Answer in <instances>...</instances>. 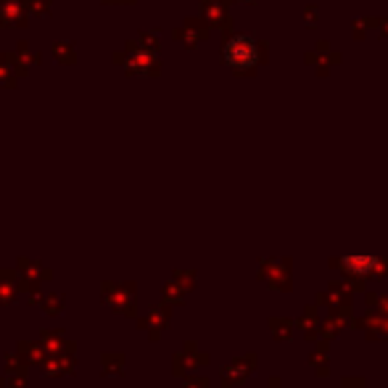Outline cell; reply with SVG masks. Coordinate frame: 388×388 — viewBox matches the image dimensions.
<instances>
[{
  "mask_svg": "<svg viewBox=\"0 0 388 388\" xmlns=\"http://www.w3.org/2000/svg\"><path fill=\"white\" fill-rule=\"evenodd\" d=\"M262 272H259V280H267L275 291H293V278H291V262L288 259H280V262H264L262 264Z\"/></svg>",
  "mask_w": 388,
  "mask_h": 388,
  "instance_id": "obj_1",
  "label": "cell"
},
{
  "mask_svg": "<svg viewBox=\"0 0 388 388\" xmlns=\"http://www.w3.org/2000/svg\"><path fill=\"white\" fill-rule=\"evenodd\" d=\"M351 285L349 280H341V283H330L328 291L317 293L314 299V307H328V309H338V307H351Z\"/></svg>",
  "mask_w": 388,
  "mask_h": 388,
  "instance_id": "obj_2",
  "label": "cell"
},
{
  "mask_svg": "<svg viewBox=\"0 0 388 388\" xmlns=\"http://www.w3.org/2000/svg\"><path fill=\"white\" fill-rule=\"evenodd\" d=\"M351 325H357V328L365 330V336H367L370 341H388V317L380 312H375V309H367L365 317H354Z\"/></svg>",
  "mask_w": 388,
  "mask_h": 388,
  "instance_id": "obj_3",
  "label": "cell"
},
{
  "mask_svg": "<svg viewBox=\"0 0 388 388\" xmlns=\"http://www.w3.org/2000/svg\"><path fill=\"white\" fill-rule=\"evenodd\" d=\"M224 56H227L230 64H235V66H246V64L254 61L256 50H254V45H251V40H233V43L227 45Z\"/></svg>",
  "mask_w": 388,
  "mask_h": 388,
  "instance_id": "obj_4",
  "label": "cell"
},
{
  "mask_svg": "<svg viewBox=\"0 0 388 388\" xmlns=\"http://www.w3.org/2000/svg\"><path fill=\"white\" fill-rule=\"evenodd\" d=\"M256 367V357H249V359H238L233 367H227V370H222V383L224 386H235V383H240V380H246L249 375L254 373Z\"/></svg>",
  "mask_w": 388,
  "mask_h": 388,
  "instance_id": "obj_5",
  "label": "cell"
},
{
  "mask_svg": "<svg viewBox=\"0 0 388 388\" xmlns=\"http://www.w3.org/2000/svg\"><path fill=\"white\" fill-rule=\"evenodd\" d=\"M296 328L304 330V338L307 341H314L320 336V314H317V307H304V314L296 320Z\"/></svg>",
  "mask_w": 388,
  "mask_h": 388,
  "instance_id": "obj_6",
  "label": "cell"
},
{
  "mask_svg": "<svg viewBox=\"0 0 388 388\" xmlns=\"http://www.w3.org/2000/svg\"><path fill=\"white\" fill-rule=\"evenodd\" d=\"M309 365L314 367V375H328L330 373V351H328V341L322 338L317 349H314L312 354H309Z\"/></svg>",
  "mask_w": 388,
  "mask_h": 388,
  "instance_id": "obj_7",
  "label": "cell"
},
{
  "mask_svg": "<svg viewBox=\"0 0 388 388\" xmlns=\"http://www.w3.org/2000/svg\"><path fill=\"white\" fill-rule=\"evenodd\" d=\"M269 328H272V338L283 344V341H291V338H293L296 322L288 320V317H272V320H269Z\"/></svg>",
  "mask_w": 388,
  "mask_h": 388,
  "instance_id": "obj_8",
  "label": "cell"
},
{
  "mask_svg": "<svg viewBox=\"0 0 388 388\" xmlns=\"http://www.w3.org/2000/svg\"><path fill=\"white\" fill-rule=\"evenodd\" d=\"M341 388H365V378H341Z\"/></svg>",
  "mask_w": 388,
  "mask_h": 388,
  "instance_id": "obj_9",
  "label": "cell"
},
{
  "mask_svg": "<svg viewBox=\"0 0 388 388\" xmlns=\"http://www.w3.org/2000/svg\"><path fill=\"white\" fill-rule=\"evenodd\" d=\"M373 309H375V312H380V314H386V317H388V293H386V296H380V293H378V301H375Z\"/></svg>",
  "mask_w": 388,
  "mask_h": 388,
  "instance_id": "obj_10",
  "label": "cell"
},
{
  "mask_svg": "<svg viewBox=\"0 0 388 388\" xmlns=\"http://www.w3.org/2000/svg\"><path fill=\"white\" fill-rule=\"evenodd\" d=\"M365 301H367V307L373 309L375 301H378V293H373V291H365Z\"/></svg>",
  "mask_w": 388,
  "mask_h": 388,
  "instance_id": "obj_11",
  "label": "cell"
},
{
  "mask_svg": "<svg viewBox=\"0 0 388 388\" xmlns=\"http://www.w3.org/2000/svg\"><path fill=\"white\" fill-rule=\"evenodd\" d=\"M269 388H283L280 386V378H272V380H269Z\"/></svg>",
  "mask_w": 388,
  "mask_h": 388,
  "instance_id": "obj_12",
  "label": "cell"
},
{
  "mask_svg": "<svg viewBox=\"0 0 388 388\" xmlns=\"http://www.w3.org/2000/svg\"><path fill=\"white\" fill-rule=\"evenodd\" d=\"M383 278H388V259H383Z\"/></svg>",
  "mask_w": 388,
  "mask_h": 388,
  "instance_id": "obj_13",
  "label": "cell"
}]
</instances>
